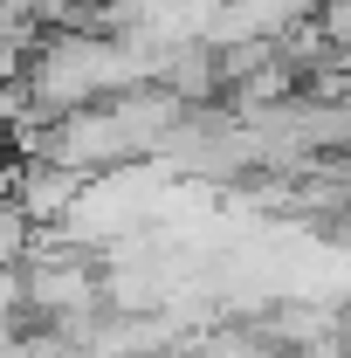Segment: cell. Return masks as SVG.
Instances as JSON below:
<instances>
[{"mask_svg": "<svg viewBox=\"0 0 351 358\" xmlns=\"http://www.w3.org/2000/svg\"><path fill=\"white\" fill-rule=\"evenodd\" d=\"M35 248V221L14 207V193H0V268H21Z\"/></svg>", "mask_w": 351, "mask_h": 358, "instance_id": "1", "label": "cell"}]
</instances>
